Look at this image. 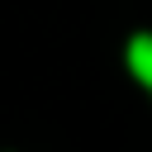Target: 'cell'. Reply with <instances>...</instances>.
Listing matches in <instances>:
<instances>
[{"label": "cell", "instance_id": "cell-1", "mask_svg": "<svg viewBox=\"0 0 152 152\" xmlns=\"http://www.w3.org/2000/svg\"><path fill=\"white\" fill-rule=\"evenodd\" d=\"M124 62H128L133 81H138L142 90H152V33H133L128 48H124Z\"/></svg>", "mask_w": 152, "mask_h": 152}]
</instances>
